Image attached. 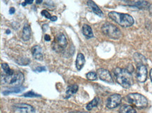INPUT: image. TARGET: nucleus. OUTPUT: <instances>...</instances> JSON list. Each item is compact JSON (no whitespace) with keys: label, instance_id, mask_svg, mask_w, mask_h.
<instances>
[{"label":"nucleus","instance_id":"8","mask_svg":"<svg viewBox=\"0 0 152 113\" xmlns=\"http://www.w3.org/2000/svg\"><path fill=\"white\" fill-rule=\"evenodd\" d=\"M121 96L118 93L111 95V96L107 99L106 106L108 108L114 109L118 107L121 103Z\"/></svg>","mask_w":152,"mask_h":113},{"label":"nucleus","instance_id":"3","mask_svg":"<svg viewBox=\"0 0 152 113\" xmlns=\"http://www.w3.org/2000/svg\"><path fill=\"white\" fill-rule=\"evenodd\" d=\"M109 17L118 25L124 27H128L134 24V19L131 15L126 13H121L116 11L109 13Z\"/></svg>","mask_w":152,"mask_h":113},{"label":"nucleus","instance_id":"1","mask_svg":"<svg viewBox=\"0 0 152 113\" xmlns=\"http://www.w3.org/2000/svg\"><path fill=\"white\" fill-rule=\"evenodd\" d=\"M114 73L116 82L124 88H130L133 84L131 72L128 69L116 68L114 70Z\"/></svg>","mask_w":152,"mask_h":113},{"label":"nucleus","instance_id":"28","mask_svg":"<svg viewBox=\"0 0 152 113\" xmlns=\"http://www.w3.org/2000/svg\"><path fill=\"white\" fill-rule=\"evenodd\" d=\"M33 1L34 0H25V2L22 4V5L23 7H25V6H26L27 4H32L33 3Z\"/></svg>","mask_w":152,"mask_h":113},{"label":"nucleus","instance_id":"31","mask_svg":"<svg viewBox=\"0 0 152 113\" xmlns=\"http://www.w3.org/2000/svg\"><path fill=\"white\" fill-rule=\"evenodd\" d=\"M149 11L150 15H152V4H151V5L149 6Z\"/></svg>","mask_w":152,"mask_h":113},{"label":"nucleus","instance_id":"18","mask_svg":"<svg viewBox=\"0 0 152 113\" xmlns=\"http://www.w3.org/2000/svg\"><path fill=\"white\" fill-rule=\"evenodd\" d=\"M25 88L24 87H13V88L8 89V90H5L3 91V94L4 96H8L9 94H11V93H20L23 90H24Z\"/></svg>","mask_w":152,"mask_h":113},{"label":"nucleus","instance_id":"15","mask_svg":"<svg viewBox=\"0 0 152 113\" xmlns=\"http://www.w3.org/2000/svg\"><path fill=\"white\" fill-rule=\"evenodd\" d=\"M133 59L136 62V64H137V66L145 65L147 64V59H146L145 56L138 53V52H136L133 54Z\"/></svg>","mask_w":152,"mask_h":113},{"label":"nucleus","instance_id":"13","mask_svg":"<svg viewBox=\"0 0 152 113\" xmlns=\"http://www.w3.org/2000/svg\"><path fill=\"white\" fill-rule=\"evenodd\" d=\"M56 41L57 45L60 48L64 49L67 45V40L65 35L63 34H59L56 37Z\"/></svg>","mask_w":152,"mask_h":113},{"label":"nucleus","instance_id":"34","mask_svg":"<svg viewBox=\"0 0 152 113\" xmlns=\"http://www.w3.org/2000/svg\"><path fill=\"white\" fill-rule=\"evenodd\" d=\"M150 78H151V80L152 82V69L150 71Z\"/></svg>","mask_w":152,"mask_h":113},{"label":"nucleus","instance_id":"21","mask_svg":"<svg viewBox=\"0 0 152 113\" xmlns=\"http://www.w3.org/2000/svg\"><path fill=\"white\" fill-rule=\"evenodd\" d=\"M99 101H100V99L98 97H95L94 99H93L91 102H89L88 104L86 105V109L88 111H90L92 110L93 108H95V107L97 106L99 103Z\"/></svg>","mask_w":152,"mask_h":113},{"label":"nucleus","instance_id":"22","mask_svg":"<svg viewBox=\"0 0 152 113\" xmlns=\"http://www.w3.org/2000/svg\"><path fill=\"white\" fill-rule=\"evenodd\" d=\"M1 69L4 71V73L7 74V75H12L15 73V71L11 69L9 66L8 65L7 63H3L1 64Z\"/></svg>","mask_w":152,"mask_h":113},{"label":"nucleus","instance_id":"10","mask_svg":"<svg viewBox=\"0 0 152 113\" xmlns=\"http://www.w3.org/2000/svg\"><path fill=\"white\" fill-rule=\"evenodd\" d=\"M147 78V69L145 65L137 66V79L140 83H144Z\"/></svg>","mask_w":152,"mask_h":113},{"label":"nucleus","instance_id":"30","mask_svg":"<svg viewBox=\"0 0 152 113\" xmlns=\"http://www.w3.org/2000/svg\"><path fill=\"white\" fill-rule=\"evenodd\" d=\"M15 9L14 8H11L10 9H9V13H10L11 15H12V14H13V13H15Z\"/></svg>","mask_w":152,"mask_h":113},{"label":"nucleus","instance_id":"20","mask_svg":"<svg viewBox=\"0 0 152 113\" xmlns=\"http://www.w3.org/2000/svg\"><path fill=\"white\" fill-rule=\"evenodd\" d=\"M119 113H137L135 109L128 105H124L119 109Z\"/></svg>","mask_w":152,"mask_h":113},{"label":"nucleus","instance_id":"12","mask_svg":"<svg viewBox=\"0 0 152 113\" xmlns=\"http://www.w3.org/2000/svg\"><path fill=\"white\" fill-rule=\"evenodd\" d=\"M87 4L90 7V9L92 10V11L94 13H95L97 15H98L99 17H103L104 16V13L102 11V10L98 7L94 1H93L92 0H88L87 2Z\"/></svg>","mask_w":152,"mask_h":113},{"label":"nucleus","instance_id":"32","mask_svg":"<svg viewBox=\"0 0 152 113\" xmlns=\"http://www.w3.org/2000/svg\"><path fill=\"white\" fill-rule=\"evenodd\" d=\"M50 20L53 21V22H54V21H56V20H57V17H56V16H52L51 18H50Z\"/></svg>","mask_w":152,"mask_h":113},{"label":"nucleus","instance_id":"14","mask_svg":"<svg viewBox=\"0 0 152 113\" xmlns=\"http://www.w3.org/2000/svg\"><path fill=\"white\" fill-rule=\"evenodd\" d=\"M86 62L85 56L82 53H79L77 54V59H76V67L78 71H80L84 66Z\"/></svg>","mask_w":152,"mask_h":113},{"label":"nucleus","instance_id":"11","mask_svg":"<svg viewBox=\"0 0 152 113\" xmlns=\"http://www.w3.org/2000/svg\"><path fill=\"white\" fill-rule=\"evenodd\" d=\"M33 57L37 60H42L44 58V54H43V50L39 46H34L32 48L31 50Z\"/></svg>","mask_w":152,"mask_h":113},{"label":"nucleus","instance_id":"4","mask_svg":"<svg viewBox=\"0 0 152 113\" xmlns=\"http://www.w3.org/2000/svg\"><path fill=\"white\" fill-rule=\"evenodd\" d=\"M101 31L103 34L112 39L117 40L122 36V33L119 29L110 22L104 23L102 26Z\"/></svg>","mask_w":152,"mask_h":113},{"label":"nucleus","instance_id":"25","mask_svg":"<svg viewBox=\"0 0 152 113\" xmlns=\"http://www.w3.org/2000/svg\"><path fill=\"white\" fill-rule=\"evenodd\" d=\"M23 96L25 97H30V98H33V97H41V95L37 94V93H34L33 91H30L28 92L25 93L23 94Z\"/></svg>","mask_w":152,"mask_h":113},{"label":"nucleus","instance_id":"9","mask_svg":"<svg viewBox=\"0 0 152 113\" xmlns=\"http://www.w3.org/2000/svg\"><path fill=\"white\" fill-rule=\"evenodd\" d=\"M97 75L101 80L106 82V83L113 84L114 83V80L111 75L110 72L108 70L104 69H100L97 70Z\"/></svg>","mask_w":152,"mask_h":113},{"label":"nucleus","instance_id":"7","mask_svg":"<svg viewBox=\"0 0 152 113\" xmlns=\"http://www.w3.org/2000/svg\"><path fill=\"white\" fill-rule=\"evenodd\" d=\"M13 108L17 113H35V109L26 103H16L13 105Z\"/></svg>","mask_w":152,"mask_h":113},{"label":"nucleus","instance_id":"24","mask_svg":"<svg viewBox=\"0 0 152 113\" xmlns=\"http://www.w3.org/2000/svg\"><path fill=\"white\" fill-rule=\"evenodd\" d=\"M86 78L89 80H96L97 79V73L95 72H89L86 74Z\"/></svg>","mask_w":152,"mask_h":113},{"label":"nucleus","instance_id":"26","mask_svg":"<svg viewBox=\"0 0 152 113\" xmlns=\"http://www.w3.org/2000/svg\"><path fill=\"white\" fill-rule=\"evenodd\" d=\"M42 15H43V16L45 17L46 18L50 19V18H51V17H52V16H51V15H50V13H48L47 11H46V10H44V11H42Z\"/></svg>","mask_w":152,"mask_h":113},{"label":"nucleus","instance_id":"27","mask_svg":"<svg viewBox=\"0 0 152 113\" xmlns=\"http://www.w3.org/2000/svg\"><path fill=\"white\" fill-rule=\"evenodd\" d=\"M34 71L35 72H37V73H41V72L43 71H46V69L44 67H37Z\"/></svg>","mask_w":152,"mask_h":113},{"label":"nucleus","instance_id":"16","mask_svg":"<svg viewBox=\"0 0 152 113\" xmlns=\"http://www.w3.org/2000/svg\"><path fill=\"white\" fill-rule=\"evenodd\" d=\"M31 37V29L30 25H25L23 27V32H22V38L23 41H27L30 40Z\"/></svg>","mask_w":152,"mask_h":113},{"label":"nucleus","instance_id":"35","mask_svg":"<svg viewBox=\"0 0 152 113\" xmlns=\"http://www.w3.org/2000/svg\"><path fill=\"white\" fill-rule=\"evenodd\" d=\"M69 113H89V112H69Z\"/></svg>","mask_w":152,"mask_h":113},{"label":"nucleus","instance_id":"17","mask_svg":"<svg viewBox=\"0 0 152 113\" xmlns=\"http://www.w3.org/2000/svg\"><path fill=\"white\" fill-rule=\"evenodd\" d=\"M78 89H79V87L76 84H74V85H71V86L68 87L67 88V90H66V98L68 99L69 97H71L72 95L75 94L78 91Z\"/></svg>","mask_w":152,"mask_h":113},{"label":"nucleus","instance_id":"33","mask_svg":"<svg viewBox=\"0 0 152 113\" xmlns=\"http://www.w3.org/2000/svg\"><path fill=\"white\" fill-rule=\"evenodd\" d=\"M42 1H43V0H37L36 3L37 4H41V3L42 2Z\"/></svg>","mask_w":152,"mask_h":113},{"label":"nucleus","instance_id":"6","mask_svg":"<svg viewBox=\"0 0 152 113\" xmlns=\"http://www.w3.org/2000/svg\"><path fill=\"white\" fill-rule=\"evenodd\" d=\"M121 3L124 5L135 7L140 9H149V4L145 0H121Z\"/></svg>","mask_w":152,"mask_h":113},{"label":"nucleus","instance_id":"19","mask_svg":"<svg viewBox=\"0 0 152 113\" xmlns=\"http://www.w3.org/2000/svg\"><path fill=\"white\" fill-rule=\"evenodd\" d=\"M82 32L84 36L88 38H90L93 37V32L91 27L88 25H84L83 26Z\"/></svg>","mask_w":152,"mask_h":113},{"label":"nucleus","instance_id":"2","mask_svg":"<svg viewBox=\"0 0 152 113\" xmlns=\"http://www.w3.org/2000/svg\"><path fill=\"white\" fill-rule=\"evenodd\" d=\"M24 75L20 71H17L12 75L1 74V84L2 85L11 86L12 87H17L21 86L24 82Z\"/></svg>","mask_w":152,"mask_h":113},{"label":"nucleus","instance_id":"29","mask_svg":"<svg viewBox=\"0 0 152 113\" xmlns=\"http://www.w3.org/2000/svg\"><path fill=\"white\" fill-rule=\"evenodd\" d=\"M44 39H45L46 41H50V36L48 34H46L45 36H44Z\"/></svg>","mask_w":152,"mask_h":113},{"label":"nucleus","instance_id":"5","mask_svg":"<svg viewBox=\"0 0 152 113\" xmlns=\"http://www.w3.org/2000/svg\"><path fill=\"white\" fill-rule=\"evenodd\" d=\"M127 100L128 103L140 109L145 108L148 105L147 98L138 93H129L127 96Z\"/></svg>","mask_w":152,"mask_h":113},{"label":"nucleus","instance_id":"36","mask_svg":"<svg viewBox=\"0 0 152 113\" xmlns=\"http://www.w3.org/2000/svg\"><path fill=\"white\" fill-rule=\"evenodd\" d=\"M10 33H11L10 30H7V34H10Z\"/></svg>","mask_w":152,"mask_h":113},{"label":"nucleus","instance_id":"23","mask_svg":"<svg viewBox=\"0 0 152 113\" xmlns=\"http://www.w3.org/2000/svg\"><path fill=\"white\" fill-rule=\"evenodd\" d=\"M17 63L20 65H28V64H30V59H28V58H25V57H20L18 59L16 60Z\"/></svg>","mask_w":152,"mask_h":113}]
</instances>
